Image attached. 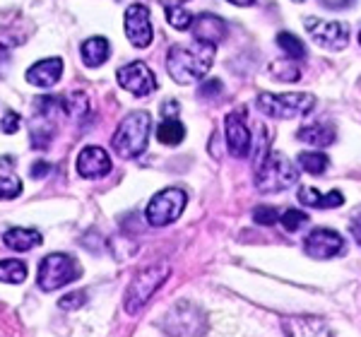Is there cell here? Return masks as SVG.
<instances>
[{
	"label": "cell",
	"mask_w": 361,
	"mask_h": 337,
	"mask_svg": "<svg viewBox=\"0 0 361 337\" xmlns=\"http://www.w3.org/2000/svg\"><path fill=\"white\" fill-rule=\"evenodd\" d=\"M217 46L193 42L190 46H171L166 54V71L178 85H190L202 80L214 63Z\"/></svg>",
	"instance_id": "6da1fadb"
},
{
	"label": "cell",
	"mask_w": 361,
	"mask_h": 337,
	"mask_svg": "<svg viewBox=\"0 0 361 337\" xmlns=\"http://www.w3.org/2000/svg\"><path fill=\"white\" fill-rule=\"evenodd\" d=\"M296 181H299V171L294 161L287 159L282 152L267 149L263 159L255 161V188L260 193H282L292 188Z\"/></svg>",
	"instance_id": "7a4b0ae2"
},
{
	"label": "cell",
	"mask_w": 361,
	"mask_h": 337,
	"mask_svg": "<svg viewBox=\"0 0 361 337\" xmlns=\"http://www.w3.org/2000/svg\"><path fill=\"white\" fill-rule=\"evenodd\" d=\"M149 128H152V118L147 111H133L128 114L123 121L116 128L111 137V147L116 154H121L123 159H135L147 149L149 140Z\"/></svg>",
	"instance_id": "3957f363"
},
{
	"label": "cell",
	"mask_w": 361,
	"mask_h": 337,
	"mask_svg": "<svg viewBox=\"0 0 361 337\" xmlns=\"http://www.w3.org/2000/svg\"><path fill=\"white\" fill-rule=\"evenodd\" d=\"M161 333L169 337H202L207 333V313L193 301H178L159 321Z\"/></svg>",
	"instance_id": "277c9868"
},
{
	"label": "cell",
	"mask_w": 361,
	"mask_h": 337,
	"mask_svg": "<svg viewBox=\"0 0 361 337\" xmlns=\"http://www.w3.org/2000/svg\"><path fill=\"white\" fill-rule=\"evenodd\" d=\"M169 275H171L169 265H149L145 270H140L126 289V299H123L126 313L135 316L137 311H142L147 306V301L157 294V289L169 280Z\"/></svg>",
	"instance_id": "5b68a950"
},
{
	"label": "cell",
	"mask_w": 361,
	"mask_h": 337,
	"mask_svg": "<svg viewBox=\"0 0 361 337\" xmlns=\"http://www.w3.org/2000/svg\"><path fill=\"white\" fill-rule=\"evenodd\" d=\"M82 277V270H80V263L73 258V255L66 253H51L39 263V277L37 284L44 292H56L61 287H68L70 282L80 280Z\"/></svg>",
	"instance_id": "8992f818"
},
{
	"label": "cell",
	"mask_w": 361,
	"mask_h": 337,
	"mask_svg": "<svg viewBox=\"0 0 361 337\" xmlns=\"http://www.w3.org/2000/svg\"><path fill=\"white\" fill-rule=\"evenodd\" d=\"M255 106L265 116L287 121L313 111L316 99L311 94H304V92H289V94H270V92H263V94H258V99H255Z\"/></svg>",
	"instance_id": "52a82bcc"
},
{
	"label": "cell",
	"mask_w": 361,
	"mask_h": 337,
	"mask_svg": "<svg viewBox=\"0 0 361 337\" xmlns=\"http://www.w3.org/2000/svg\"><path fill=\"white\" fill-rule=\"evenodd\" d=\"M185 202H188L185 190L164 188L149 200L147 210H145V217H147V222L152 226H169L180 217V212L185 210Z\"/></svg>",
	"instance_id": "ba28073f"
},
{
	"label": "cell",
	"mask_w": 361,
	"mask_h": 337,
	"mask_svg": "<svg viewBox=\"0 0 361 337\" xmlns=\"http://www.w3.org/2000/svg\"><path fill=\"white\" fill-rule=\"evenodd\" d=\"M306 32L313 37V42L323 46L325 51H345L349 46V27L345 22H328L318 17H306Z\"/></svg>",
	"instance_id": "9c48e42d"
},
{
	"label": "cell",
	"mask_w": 361,
	"mask_h": 337,
	"mask_svg": "<svg viewBox=\"0 0 361 337\" xmlns=\"http://www.w3.org/2000/svg\"><path fill=\"white\" fill-rule=\"evenodd\" d=\"M123 29L126 37L135 49H147L154 39V29L149 22V10L142 3H133L128 5L126 17H123Z\"/></svg>",
	"instance_id": "30bf717a"
},
{
	"label": "cell",
	"mask_w": 361,
	"mask_h": 337,
	"mask_svg": "<svg viewBox=\"0 0 361 337\" xmlns=\"http://www.w3.org/2000/svg\"><path fill=\"white\" fill-rule=\"evenodd\" d=\"M118 85L135 97H147V94H152V92H157V87H159L157 85L154 73L149 71V66L142 61H133V63H128V66L118 68Z\"/></svg>",
	"instance_id": "8fae6325"
},
{
	"label": "cell",
	"mask_w": 361,
	"mask_h": 337,
	"mask_svg": "<svg viewBox=\"0 0 361 337\" xmlns=\"http://www.w3.org/2000/svg\"><path fill=\"white\" fill-rule=\"evenodd\" d=\"M304 251L306 255H311V258H316V260H328L345 251V239H342L337 231L320 226V229H313L311 234L306 236Z\"/></svg>",
	"instance_id": "7c38bea8"
},
{
	"label": "cell",
	"mask_w": 361,
	"mask_h": 337,
	"mask_svg": "<svg viewBox=\"0 0 361 337\" xmlns=\"http://www.w3.org/2000/svg\"><path fill=\"white\" fill-rule=\"evenodd\" d=\"M224 130H226V145H229V152L238 157V159H246L250 154V147H253V137H250V130L243 121L241 111H231L224 118Z\"/></svg>",
	"instance_id": "4fadbf2b"
},
{
	"label": "cell",
	"mask_w": 361,
	"mask_h": 337,
	"mask_svg": "<svg viewBox=\"0 0 361 337\" xmlns=\"http://www.w3.org/2000/svg\"><path fill=\"white\" fill-rule=\"evenodd\" d=\"M284 337H333V328L320 316H284Z\"/></svg>",
	"instance_id": "5bb4252c"
},
{
	"label": "cell",
	"mask_w": 361,
	"mask_h": 337,
	"mask_svg": "<svg viewBox=\"0 0 361 337\" xmlns=\"http://www.w3.org/2000/svg\"><path fill=\"white\" fill-rule=\"evenodd\" d=\"M111 157L106 154V149L97 147V145H90L78 154V173L82 178H90V181L111 173Z\"/></svg>",
	"instance_id": "9a60e30c"
},
{
	"label": "cell",
	"mask_w": 361,
	"mask_h": 337,
	"mask_svg": "<svg viewBox=\"0 0 361 337\" xmlns=\"http://www.w3.org/2000/svg\"><path fill=\"white\" fill-rule=\"evenodd\" d=\"M190 29H193L195 42L209 44V46H217L226 37V22L212 13H202V15L193 17Z\"/></svg>",
	"instance_id": "2e32d148"
},
{
	"label": "cell",
	"mask_w": 361,
	"mask_h": 337,
	"mask_svg": "<svg viewBox=\"0 0 361 337\" xmlns=\"http://www.w3.org/2000/svg\"><path fill=\"white\" fill-rule=\"evenodd\" d=\"M63 78V61L61 58H44V61H37L32 68L27 71V82L34 87H49L58 85V80Z\"/></svg>",
	"instance_id": "e0dca14e"
},
{
	"label": "cell",
	"mask_w": 361,
	"mask_h": 337,
	"mask_svg": "<svg viewBox=\"0 0 361 337\" xmlns=\"http://www.w3.org/2000/svg\"><path fill=\"white\" fill-rule=\"evenodd\" d=\"M3 243L15 253H25L32 251V248L42 246L44 236L39 234L37 229H25V226H15V229H8L3 234Z\"/></svg>",
	"instance_id": "ac0fdd59"
},
{
	"label": "cell",
	"mask_w": 361,
	"mask_h": 337,
	"mask_svg": "<svg viewBox=\"0 0 361 337\" xmlns=\"http://www.w3.org/2000/svg\"><path fill=\"white\" fill-rule=\"evenodd\" d=\"M109 54H111V44L104 37H90L80 46V56H82V63L87 68L104 66V63L109 61Z\"/></svg>",
	"instance_id": "d6986e66"
},
{
	"label": "cell",
	"mask_w": 361,
	"mask_h": 337,
	"mask_svg": "<svg viewBox=\"0 0 361 337\" xmlns=\"http://www.w3.org/2000/svg\"><path fill=\"white\" fill-rule=\"evenodd\" d=\"M299 202L306 207H316V210H330V207H342L345 197L340 190H330V193H320L318 188H301L299 190Z\"/></svg>",
	"instance_id": "ffe728a7"
},
{
	"label": "cell",
	"mask_w": 361,
	"mask_h": 337,
	"mask_svg": "<svg viewBox=\"0 0 361 337\" xmlns=\"http://www.w3.org/2000/svg\"><path fill=\"white\" fill-rule=\"evenodd\" d=\"M296 140L313 145V147H328V145L335 142V128L330 123H313V125H304L296 133Z\"/></svg>",
	"instance_id": "44dd1931"
},
{
	"label": "cell",
	"mask_w": 361,
	"mask_h": 337,
	"mask_svg": "<svg viewBox=\"0 0 361 337\" xmlns=\"http://www.w3.org/2000/svg\"><path fill=\"white\" fill-rule=\"evenodd\" d=\"M29 133H32V145L37 149H46L56 135V123L51 116H39L34 114L32 123H29Z\"/></svg>",
	"instance_id": "7402d4cb"
},
{
	"label": "cell",
	"mask_w": 361,
	"mask_h": 337,
	"mask_svg": "<svg viewBox=\"0 0 361 337\" xmlns=\"http://www.w3.org/2000/svg\"><path fill=\"white\" fill-rule=\"evenodd\" d=\"M296 161H299V168H304V171L311 173V176H323L330 166L328 154L316 152V149H313V152H301Z\"/></svg>",
	"instance_id": "603a6c76"
},
{
	"label": "cell",
	"mask_w": 361,
	"mask_h": 337,
	"mask_svg": "<svg viewBox=\"0 0 361 337\" xmlns=\"http://www.w3.org/2000/svg\"><path fill=\"white\" fill-rule=\"evenodd\" d=\"M183 137H185V128L176 118H166L164 123H159V128H157V140L161 145H169V147L183 142Z\"/></svg>",
	"instance_id": "cb8c5ba5"
},
{
	"label": "cell",
	"mask_w": 361,
	"mask_h": 337,
	"mask_svg": "<svg viewBox=\"0 0 361 337\" xmlns=\"http://www.w3.org/2000/svg\"><path fill=\"white\" fill-rule=\"evenodd\" d=\"M277 46L282 49V54L287 58H292V61H301V58H306L304 42H301L299 37H294V34H289V32H279L277 34Z\"/></svg>",
	"instance_id": "d4e9b609"
},
{
	"label": "cell",
	"mask_w": 361,
	"mask_h": 337,
	"mask_svg": "<svg viewBox=\"0 0 361 337\" xmlns=\"http://www.w3.org/2000/svg\"><path fill=\"white\" fill-rule=\"evenodd\" d=\"M27 280V265L22 260H0V282L22 284Z\"/></svg>",
	"instance_id": "484cf974"
},
{
	"label": "cell",
	"mask_w": 361,
	"mask_h": 337,
	"mask_svg": "<svg viewBox=\"0 0 361 337\" xmlns=\"http://www.w3.org/2000/svg\"><path fill=\"white\" fill-rule=\"evenodd\" d=\"M270 73L275 75V80H279V82H296V80H301V71L292 58H284V61L272 63Z\"/></svg>",
	"instance_id": "4316f807"
},
{
	"label": "cell",
	"mask_w": 361,
	"mask_h": 337,
	"mask_svg": "<svg viewBox=\"0 0 361 337\" xmlns=\"http://www.w3.org/2000/svg\"><path fill=\"white\" fill-rule=\"evenodd\" d=\"M164 13H166L169 25L173 29H178V32H188L190 25H193V15H190L183 5H166Z\"/></svg>",
	"instance_id": "83f0119b"
},
{
	"label": "cell",
	"mask_w": 361,
	"mask_h": 337,
	"mask_svg": "<svg viewBox=\"0 0 361 337\" xmlns=\"http://www.w3.org/2000/svg\"><path fill=\"white\" fill-rule=\"evenodd\" d=\"M22 128V116L13 111L8 106H0V133L5 135H15L17 130Z\"/></svg>",
	"instance_id": "f1b7e54d"
},
{
	"label": "cell",
	"mask_w": 361,
	"mask_h": 337,
	"mask_svg": "<svg viewBox=\"0 0 361 337\" xmlns=\"http://www.w3.org/2000/svg\"><path fill=\"white\" fill-rule=\"evenodd\" d=\"M311 219H308V214L306 212H301V210H284L282 214H279V224L284 226L287 231H299L301 226H306Z\"/></svg>",
	"instance_id": "f546056e"
},
{
	"label": "cell",
	"mask_w": 361,
	"mask_h": 337,
	"mask_svg": "<svg viewBox=\"0 0 361 337\" xmlns=\"http://www.w3.org/2000/svg\"><path fill=\"white\" fill-rule=\"evenodd\" d=\"M22 193V181L13 173H5L0 176V200H13Z\"/></svg>",
	"instance_id": "4dcf8cb0"
},
{
	"label": "cell",
	"mask_w": 361,
	"mask_h": 337,
	"mask_svg": "<svg viewBox=\"0 0 361 337\" xmlns=\"http://www.w3.org/2000/svg\"><path fill=\"white\" fill-rule=\"evenodd\" d=\"M253 219L255 224H263V226H272L279 222V210L272 205H260L253 210Z\"/></svg>",
	"instance_id": "1f68e13d"
},
{
	"label": "cell",
	"mask_w": 361,
	"mask_h": 337,
	"mask_svg": "<svg viewBox=\"0 0 361 337\" xmlns=\"http://www.w3.org/2000/svg\"><path fill=\"white\" fill-rule=\"evenodd\" d=\"M85 301H87L85 292H70V294L63 296L61 301H58V306H61V309H66V311H73V309H82Z\"/></svg>",
	"instance_id": "d6a6232c"
},
{
	"label": "cell",
	"mask_w": 361,
	"mask_h": 337,
	"mask_svg": "<svg viewBox=\"0 0 361 337\" xmlns=\"http://www.w3.org/2000/svg\"><path fill=\"white\" fill-rule=\"evenodd\" d=\"M219 90H222V82H219V80H207V82L200 87V97L209 99L212 92H219Z\"/></svg>",
	"instance_id": "836d02e7"
},
{
	"label": "cell",
	"mask_w": 361,
	"mask_h": 337,
	"mask_svg": "<svg viewBox=\"0 0 361 337\" xmlns=\"http://www.w3.org/2000/svg\"><path fill=\"white\" fill-rule=\"evenodd\" d=\"M8 68H10V51L5 46H0V78L8 73Z\"/></svg>",
	"instance_id": "e575fe53"
},
{
	"label": "cell",
	"mask_w": 361,
	"mask_h": 337,
	"mask_svg": "<svg viewBox=\"0 0 361 337\" xmlns=\"http://www.w3.org/2000/svg\"><path fill=\"white\" fill-rule=\"evenodd\" d=\"M49 171H51V164H46V161H37V164L32 166V176L34 178H44Z\"/></svg>",
	"instance_id": "d590c367"
},
{
	"label": "cell",
	"mask_w": 361,
	"mask_h": 337,
	"mask_svg": "<svg viewBox=\"0 0 361 337\" xmlns=\"http://www.w3.org/2000/svg\"><path fill=\"white\" fill-rule=\"evenodd\" d=\"M349 229H352V236H354V241H357L359 246H361V217L352 219V226H349Z\"/></svg>",
	"instance_id": "8d00e7d4"
},
{
	"label": "cell",
	"mask_w": 361,
	"mask_h": 337,
	"mask_svg": "<svg viewBox=\"0 0 361 337\" xmlns=\"http://www.w3.org/2000/svg\"><path fill=\"white\" fill-rule=\"evenodd\" d=\"M229 3H234V5H238V8H248V5H253L255 0H229Z\"/></svg>",
	"instance_id": "74e56055"
},
{
	"label": "cell",
	"mask_w": 361,
	"mask_h": 337,
	"mask_svg": "<svg viewBox=\"0 0 361 337\" xmlns=\"http://www.w3.org/2000/svg\"><path fill=\"white\" fill-rule=\"evenodd\" d=\"M159 3L166 8V5H183V3H188V0H159Z\"/></svg>",
	"instance_id": "f35d334b"
},
{
	"label": "cell",
	"mask_w": 361,
	"mask_h": 337,
	"mask_svg": "<svg viewBox=\"0 0 361 337\" xmlns=\"http://www.w3.org/2000/svg\"><path fill=\"white\" fill-rule=\"evenodd\" d=\"M359 44H361V32H359Z\"/></svg>",
	"instance_id": "ab89813d"
}]
</instances>
